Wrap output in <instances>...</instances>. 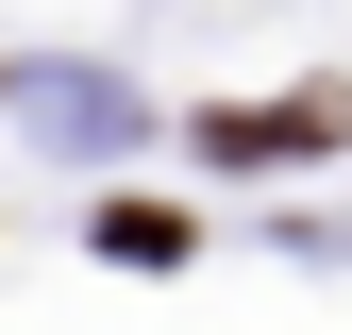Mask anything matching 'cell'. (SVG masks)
Returning <instances> with one entry per match:
<instances>
[{
	"mask_svg": "<svg viewBox=\"0 0 352 335\" xmlns=\"http://www.w3.org/2000/svg\"><path fill=\"white\" fill-rule=\"evenodd\" d=\"M84 235H101L118 268H185V218H168V201H101V218H84Z\"/></svg>",
	"mask_w": 352,
	"mask_h": 335,
	"instance_id": "7a4b0ae2",
	"label": "cell"
},
{
	"mask_svg": "<svg viewBox=\"0 0 352 335\" xmlns=\"http://www.w3.org/2000/svg\"><path fill=\"white\" fill-rule=\"evenodd\" d=\"M336 135H352V84H285V101H218L201 117L218 168H302V151H336Z\"/></svg>",
	"mask_w": 352,
	"mask_h": 335,
	"instance_id": "6da1fadb",
	"label": "cell"
}]
</instances>
